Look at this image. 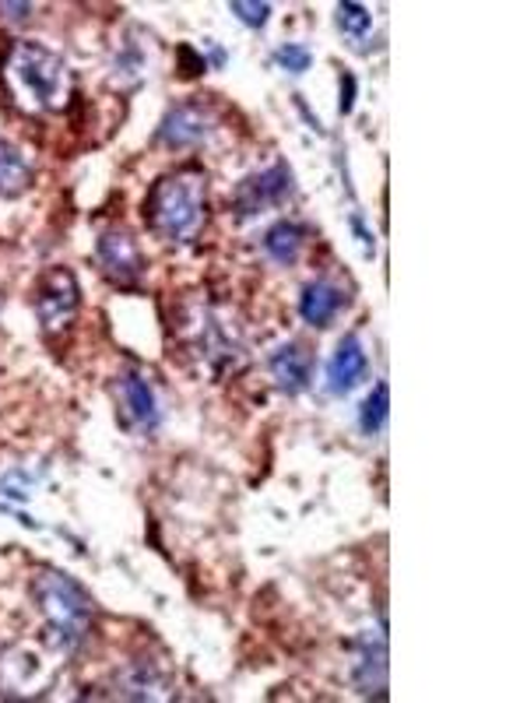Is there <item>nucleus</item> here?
<instances>
[{
  "instance_id": "obj_1",
  "label": "nucleus",
  "mask_w": 527,
  "mask_h": 703,
  "mask_svg": "<svg viewBox=\"0 0 527 703\" xmlns=\"http://www.w3.org/2000/svg\"><path fill=\"white\" fill-rule=\"evenodd\" d=\"M205 218H208L205 176L193 169L162 176L145 201V222L151 226V232L172 239V244H190L205 229Z\"/></svg>"
},
{
  "instance_id": "obj_2",
  "label": "nucleus",
  "mask_w": 527,
  "mask_h": 703,
  "mask_svg": "<svg viewBox=\"0 0 527 703\" xmlns=\"http://www.w3.org/2000/svg\"><path fill=\"white\" fill-rule=\"evenodd\" d=\"M32 598L47 620L50 644L57 651H78L92 633V602L84 587L60 570H42L32 581Z\"/></svg>"
},
{
  "instance_id": "obj_3",
  "label": "nucleus",
  "mask_w": 527,
  "mask_h": 703,
  "mask_svg": "<svg viewBox=\"0 0 527 703\" xmlns=\"http://www.w3.org/2000/svg\"><path fill=\"white\" fill-rule=\"evenodd\" d=\"M11 75L36 106L50 109L63 92V60L42 42H18L11 50Z\"/></svg>"
},
{
  "instance_id": "obj_4",
  "label": "nucleus",
  "mask_w": 527,
  "mask_h": 703,
  "mask_svg": "<svg viewBox=\"0 0 527 703\" xmlns=\"http://www.w3.org/2000/svg\"><path fill=\"white\" fill-rule=\"evenodd\" d=\"M292 194H296V176L289 162H271L268 169L247 176V180L236 187L232 211L236 218H257L264 208H281Z\"/></svg>"
},
{
  "instance_id": "obj_5",
  "label": "nucleus",
  "mask_w": 527,
  "mask_h": 703,
  "mask_svg": "<svg viewBox=\"0 0 527 703\" xmlns=\"http://www.w3.org/2000/svg\"><path fill=\"white\" fill-rule=\"evenodd\" d=\"M215 113L197 99L187 102H176L169 113L162 117L159 130H156V141L169 151H190V148H205L215 135Z\"/></svg>"
},
{
  "instance_id": "obj_6",
  "label": "nucleus",
  "mask_w": 527,
  "mask_h": 703,
  "mask_svg": "<svg viewBox=\"0 0 527 703\" xmlns=\"http://www.w3.org/2000/svg\"><path fill=\"white\" fill-rule=\"evenodd\" d=\"M113 402L120 412V426L135 429V433H151L159 429L162 412H159V398L151 390L148 377L138 369H123L113 380Z\"/></svg>"
},
{
  "instance_id": "obj_7",
  "label": "nucleus",
  "mask_w": 527,
  "mask_h": 703,
  "mask_svg": "<svg viewBox=\"0 0 527 703\" xmlns=\"http://www.w3.org/2000/svg\"><path fill=\"white\" fill-rule=\"evenodd\" d=\"M387 626L362 630L356 651H351V686L359 696L387 700Z\"/></svg>"
},
{
  "instance_id": "obj_8",
  "label": "nucleus",
  "mask_w": 527,
  "mask_h": 703,
  "mask_svg": "<svg viewBox=\"0 0 527 703\" xmlns=\"http://www.w3.org/2000/svg\"><path fill=\"white\" fill-rule=\"evenodd\" d=\"M32 306H36V317H39L42 327H60L68 317H74L78 306H81L78 278L68 268L47 271V275L39 278V285H36Z\"/></svg>"
},
{
  "instance_id": "obj_9",
  "label": "nucleus",
  "mask_w": 527,
  "mask_h": 703,
  "mask_svg": "<svg viewBox=\"0 0 527 703\" xmlns=\"http://www.w3.org/2000/svg\"><path fill=\"white\" fill-rule=\"evenodd\" d=\"M96 257L106 278L117 285H135L145 275V257L138 250V239L127 229H106L96 244Z\"/></svg>"
},
{
  "instance_id": "obj_10",
  "label": "nucleus",
  "mask_w": 527,
  "mask_h": 703,
  "mask_svg": "<svg viewBox=\"0 0 527 703\" xmlns=\"http://www.w3.org/2000/svg\"><path fill=\"white\" fill-rule=\"evenodd\" d=\"M314 366H317L314 348H306L299 341H285V345H278L271 356H268L271 377H275L278 390L289 394V398H296V394H302L306 387H310Z\"/></svg>"
},
{
  "instance_id": "obj_11",
  "label": "nucleus",
  "mask_w": 527,
  "mask_h": 703,
  "mask_svg": "<svg viewBox=\"0 0 527 703\" xmlns=\"http://www.w3.org/2000/svg\"><path fill=\"white\" fill-rule=\"evenodd\" d=\"M348 299L351 296L341 289L338 281H331V278H314V281H306L302 293H299V317L310 324V327H331L335 317L345 314Z\"/></svg>"
},
{
  "instance_id": "obj_12",
  "label": "nucleus",
  "mask_w": 527,
  "mask_h": 703,
  "mask_svg": "<svg viewBox=\"0 0 527 703\" xmlns=\"http://www.w3.org/2000/svg\"><path fill=\"white\" fill-rule=\"evenodd\" d=\"M366 377H369L366 345L359 341V335H345L335 348L331 363H327V390L341 398V394L356 390Z\"/></svg>"
},
{
  "instance_id": "obj_13",
  "label": "nucleus",
  "mask_w": 527,
  "mask_h": 703,
  "mask_svg": "<svg viewBox=\"0 0 527 703\" xmlns=\"http://www.w3.org/2000/svg\"><path fill=\"white\" fill-rule=\"evenodd\" d=\"M117 696L123 700H162L169 696V675L162 672L159 662H148V657H135V662H127L117 679Z\"/></svg>"
},
{
  "instance_id": "obj_14",
  "label": "nucleus",
  "mask_w": 527,
  "mask_h": 703,
  "mask_svg": "<svg viewBox=\"0 0 527 703\" xmlns=\"http://www.w3.org/2000/svg\"><path fill=\"white\" fill-rule=\"evenodd\" d=\"M306 239H310V229H306L302 222H292V218H281V222H275L268 232H264V254H268V260L281 264V268H289V264L299 260Z\"/></svg>"
},
{
  "instance_id": "obj_15",
  "label": "nucleus",
  "mask_w": 527,
  "mask_h": 703,
  "mask_svg": "<svg viewBox=\"0 0 527 703\" xmlns=\"http://www.w3.org/2000/svg\"><path fill=\"white\" fill-rule=\"evenodd\" d=\"M29 180H32V169H29V159L21 156V148L11 141H0V194L18 197L29 187Z\"/></svg>"
},
{
  "instance_id": "obj_16",
  "label": "nucleus",
  "mask_w": 527,
  "mask_h": 703,
  "mask_svg": "<svg viewBox=\"0 0 527 703\" xmlns=\"http://www.w3.org/2000/svg\"><path fill=\"white\" fill-rule=\"evenodd\" d=\"M390 419V394H387V384H377L372 387V394L362 402V412H359V429L366 436L380 433Z\"/></svg>"
},
{
  "instance_id": "obj_17",
  "label": "nucleus",
  "mask_w": 527,
  "mask_h": 703,
  "mask_svg": "<svg viewBox=\"0 0 527 703\" xmlns=\"http://www.w3.org/2000/svg\"><path fill=\"white\" fill-rule=\"evenodd\" d=\"M145 50L138 47V42H123V47L117 50L113 57V81L120 85H138L145 78Z\"/></svg>"
},
{
  "instance_id": "obj_18",
  "label": "nucleus",
  "mask_w": 527,
  "mask_h": 703,
  "mask_svg": "<svg viewBox=\"0 0 527 703\" xmlns=\"http://www.w3.org/2000/svg\"><path fill=\"white\" fill-rule=\"evenodd\" d=\"M335 21L341 36L348 39H366V32L372 29V14L366 4H351V0H341V4L335 8Z\"/></svg>"
},
{
  "instance_id": "obj_19",
  "label": "nucleus",
  "mask_w": 527,
  "mask_h": 703,
  "mask_svg": "<svg viewBox=\"0 0 527 703\" xmlns=\"http://www.w3.org/2000/svg\"><path fill=\"white\" fill-rule=\"evenodd\" d=\"M275 63L289 75H302V71H310L314 53L306 50L302 42H281V47L275 50Z\"/></svg>"
},
{
  "instance_id": "obj_20",
  "label": "nucleus",
  "mask_w": 527,
  "mask_h": 703,
  "mask_svg": "<svg viewBox=\"0 0 527 703\" xmlns=\"http://www.w3.org/2000/svg\"><path fill=\"white\" fill-rule=\"evenodd\" d=\"M229 11L250 29H264L271 21V4H260V0H257V4H253V0H232Z\"/></svg>"
},
{
  "instance_id": "obj_21",
  "label": "nucleus",
  "mask_w": 527,
  "mask_h": 703,
  "mask_svg": "<svg viewBox=\"0 0 527 703\" xmlns=\"http://www.w3.org/2000/svg\"><path fill=\"white\" fill-rule=\"evenodd\" d=\"M32 482L36 478L26 468H14V472H8L4 478H0V496H8V499H29Z\"/></svg>"
},
{
  "instance_id": "obj_22",
  "label": "nucleus",
  "mask_w": 527,
  "mask_h": 703,
  "mask_svg": "<svg viewBox=\"0 0 527 703\" xmlns=\"http://www.w3.org/2000/svg\"><path fill=\"white\" fill-rule=\"evenodd\" d=\"M176 60H180V75L183 78H197V75H205V60H201V53H197L193 47H176Z\"/></svg>"
},
{
  "instance_id": "obj_23",
  "label": "nucleus",
  "mask_w": 527,
  "mask_h": 703,
  "mask_svg": "<svg viewBox=\"0 0 527 703\" xmlns=\"http://www.w3.org/2000/svg\"><path fill=\"white\" fill-rule=\"evenodd\" d=\"M356 78L351 71H341V113H351V106H356Z\"/></svg>"
},
{
  "instance_id": "obj_24",
  "label": "nucleus",
  "mask_w": 527,
  "mask_h": 703,
  "mask_svg": "<svg viewBox=\"0 0 527 703\" xmlns=\"http://www.w3.org/2000/svg\"><path fill=\"white\" fill-rule=\"evenodd\" d=\"M351 229H356V236H359V244L366 247V254H372V232H369V229H362V218H359V215L351 218Z\"/></svg>"
},
{
  "instance_id": "obj_25",
  "label": "nucleus",
  "mask_w": 527,
  "mask_h": 703,
  "mask_svg": "<svg viewBox=\"0 0 527 703\" xmlns=\"http://www.w3.org/2000/svg\"><path fill=\"white\" fill-rule=\"evenodd\" d=\"M0 11H8V18L14 21H26L32 14V4H0Z\"/></svg>"
},
{
  "instance_id": "obj_26",
  "label": "nucleus",
  "mask_w": 527,
  "mask_h": 703,
  "mask_svg": "<svg viewBox=\"0 0 527 703\" xmlns=\"http://www.w3.org/2000/svg\"><path fill=\"white\" fill-rule=\"evenodd\" d=\"M211 63H215V68H226V53L218 47H211Z\"/></svg>"
}]
</instances>
